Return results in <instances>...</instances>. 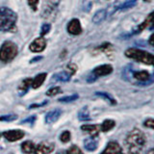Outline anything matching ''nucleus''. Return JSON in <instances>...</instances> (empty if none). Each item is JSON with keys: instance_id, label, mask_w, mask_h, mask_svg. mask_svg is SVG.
<instances>
[{"instance_id": "obj_1", "label": "nucleus", "mask_w": 154, "mask_h": 154, "mask_svg": "<svg viewBox=\"0 0 154 154\" xmlns=\"http://www.w3.org/2000/svg\"><path fill=\"white\" fill-rule=\"evenodd\" d=\"M17 16L7 7L0 8V31H14L17 27Z\"/></svg>"}, {"instance_id": "obj_2", "label": "nucleus", "mask_w": 154, "mask_h": 154, "mask_svg": "<svg viewBox=\"0 0 154 154\" xmlns=\"http://www.w3.org/2000/svg\"><path fill=\"white\" fill-rule=\"evenodd\" d=\"M125 143L127 144L130 152H139L146 144V136L139 129H133L127 135Z\"/></svg>"}, {"instance_id": "obj_3", "label": "nucleus", "mask_w": 154, "mask_h": 154, "mask_svg": "<svg viewBox=\"0 0 154 154\" xmlns=\"http://www.w3.org/2000/svg\"><path fill=\"white\" fill-rule=\"evenodd\" d=\"M125 56L136 60L140 63L154 66V56L146 51L137 49V48H129V49L125 51Z\"/></svg>"}, {"instance_id": "obj_4", "label": "nucleus", "mask_w": 154, "mask_h": 154, "mask_svg": "<svg viewBox=\"0 0 154 154\" xmlns=\"http://www.w3.org/2000/svg\"><path fill=\"white\" fill-rule=\"evenodd\" d=\"M17 46L13 42H5L0 48V61L9 63L17 55Z\"/></svg>"}, {"instance_id": "obj_5", "label": "nucleus", "mask_w": 154, "mask_h": 154, "mask_svg": "<svg viewBox=\"0 0 154 154\" xmlns=\"http://www.w3.org/2000/svg\"><path fill=\"white\" fill-rule=\"evenodd\" d=\"M46 46V41L45 38L40 37V38H35L32 42L29 48L32 52H35V53H38V52H42L45 50V48Z\"/></svg>"}, {"instance_id": "obj_6", "label": "nucleus", "mask_w": 154, "mask_h": 154, "mask_svg": "<svg viewBox=\"0 0 154 154\" xmlns=\"http://www.w3.org/2000/svg\"><path fill=\"white\" fill-rule=\"evenodd\" d=\"M3 136L6 138L9 142H17L24 137V132L22 130H8L3 133Z\"/></svg>"}, {"instance_id": "obj_7", "label": "nucleus", "mask_w": 154, "mask_h": 154, "mask_svg": "<svg viewBox=\"0 0 154 154\" xmlns=\"http://www.w3.org/2000/svg\"><path fill=\"white\" fill-rule=\"evenodd\" d=\"M67 31H69V33L71 34V35H79V34H81L82 27L78 19L77 18L71 19L69 23L67 24Z\"/></svg>"}, {"instance_id": "obj_8", "label": "nucleus", "mask_w": 154, "mask_h": 154, "mask_svg": "<svg viewBox=\"0 0 154 154\" xmlns=\"http://www.w3.org/2000/svg\"><path fill=\"white\" fill-rule=\"evenodd\" d=\"M54 150V144L51 143L42 142L36 146V153L43 154V153H50Z\"/></svg>"}, {"instance_id": "obj_9", "label": "nucleus", "mask_w": 154, "mask_h": 154, "mask_svg": "<svg viewBox=\"0 0 154 154\" xmlns=\"http://www.w3.org/2000/svg\"><path fill=\"white\" fill-rule=\"evenodd\" d=\"M112 71H113V66L111 65H102L95 67L94 69V76H105L112 73Z\"/></svg>"}, {"instance_id": "obj_10", "label": "nucleus", "mask_w": 154, "mask_h": 154, "mask_svg": "<svg viewBox=\"0 0 154 154\" xmlns=\"http://www.w3.org/2000/svg\"><path fill=\"white\" fill-rule=\"evenodd\" d=\"M61 110L59 109H55V110H52L50 112H48L45 116V122L46 123H53L57 122L59 119L60 116H61Z\"/></svg>"}, {"instance_id": "obj_11", "label": "nucleus", "mask_w": 154, "mask_h": 154, "mask_svg": "<svg viewBox=\"0 0 154 154\" xmlns=\"http://www.w3.org/2000/svg\"><path fill=\"white\" fill-rule=\"evenodd\" d=\"M81 129L85 132H88L91 134V136L96 137L99 133V126L97 125H93V124H84L81 126Z\"/></svg>"}, {"instance_id": "obj_12", "label": "nucleus", "mask_w": 154, "mask_h": 154, "mask_svg": "<svg viewBox=\"0 0 154 154\" xmlns=\"http://www.w3.org/2000/svg\"><path fill=\"white\" fill-rule=\"evenodd\" d=\"M146 27H149V28L154 27V12L149 14L146 20H144L141 25L138 27V32H141L143 29L146 28Z\"/></svg>"}, {"instance_id": "obj_13", "label": "nucleus", "mask_w": 154, "mask_h": 154, "mask_svg": "<svg viewBox=\"0 0 154 154\" xmlns=\"http://www.w3.org/2000/svg\"><path fill=\"white\" fill-rule=\"evenodd\" d=\"M122 151V147H120L119 144L116 142H110L107 144V147L103 150L104 153H119Z\"/></svg>"}, {"instance_id": "obj_14", "label": "nucleus", "mask_w": 154, "mask_h": 154, "mask_svg": "<svg viewBox=\"0 0 154 154\" xmlns=\"http://www.w3.org/2000/svg\"><path fill=\"white\" fill-rule=\"evenodd\" d=\"M84 146L88 151H94L97 148V142L94 137L91 136V138L86 139L84 141Z\"/></svg>"}, {"instance_id": "obj_15", "label": "nucleus", "mask_w": 154, "mask_h": 154, "mask_svg": "<svg viewBox=\"0 0 154 154\" xmlns=\"http://www.w3.org/2000/svg\"><path fill=\"white\" fill-rule=\"evenodd\" d=\"M106 17H107V10L101 9L94 14V16L93 17V22L95 24H98L100 22H102Z\"/></svg>"}, {"instance_id": "obj_16", "label": "nucleus", "mask_w": 154, "mask_h": 154, "mask_svg": "<svg viewBox=\"0 0 154 154\" xmlns=\"http://www.w3.org/2000/svg\"><path fill=\"white\" fill-rule=\"evenodd\" d=\"M46 78V73H40L38 74L35 78L32 80V84H31V87L33 89H38L40 88V87L42 85V83L45 82Z\"/></svg>"}, {"instance_id": "obj_17", "label": "nucleus", "mask_w": 154, "mask_h": 154, "mask_svg": "<svg viewBox=\"0 0 154 154\" xmlns=\"http://www.w3.org/2000/svg\"><path fill=\"white\" fill-rule=\"evenodd\" d=\"M32 80L31 78H26V79H24L20 85H19L18 87V91H19V95H23V94H25L27 93V91L28 89L31 87V84H32Z\"/></svg>"}, {"instance_id": "obj_18", "label": "nucleus", "mask_w": 154, "mask_h": 154, "mask_svg": "<svg viewBox=\"0 0 154 154\" xmlns=\"http://www.w3.org/2000/svg\"><path fill=\"white\" fill-rule=\"evenodd\" d=\"M21 150L24 153H33L36 151L35 143L31 141H26L21 144Z\"/></svg>"}, {"instance_id": "obj_19", "label": "nucleus", "mask_w": 154, "mask_h": 154, "mask_svg": "<svg viewBox=\"0 0 154 154\" xmlns=\"http://www.w3.org/2000/svg\"><path fill=\"white\" fill-rule=\"evenodd\" d=\"M70 76H71V74L69 72L62 71V72H59V73L54 75V79L57 81H61V82H66L70 79Z\"/></svg>"}, {"instance_id": "obj_20", "label": "nucleus", "mask_w": 154, "mask_h": 154, "mask_svg": "<svg viewBox=\"0 0 154 154\" xmlns=\"http://www.w3.org/2000/svg\"><path fill=\"white\" fill-rule=\"evenodd\" d=\"M115 126V122L112 119H106L103 122V123L101 124V131H103V132H108L110 131L111 129L114 128Z\"/></svg>"}, {"instance_id": "obj_21", "label": "nucleus", "mask_w": 154, "mask_h": 154, "mask_svg": "<svg viewBox=\"0 0 154 154\" xmlns=\"http://www.w3.org/2000/svg\"><path fill=\"white\" fill-rule=\"evenodd\" d=\"M134 76H135V78H136L137 80H139V81H146V80L149 79V77H150V75H149V73L147 71L135 72Z\"/></svg>"}, {"instance_id": "obj_22", "label": "nucleus", "mask_w": 154, "mask_h": 154, "mask_svg": "<svg viewBox=\"0 0 154 154\" xmlns=\"http://www.w3.org/2000/svg\"><path fill=\"white\" fill-rule=\"evenodd\" d=\"M78 119L80 120H88L90 119V113H89V110L87 107H83L78 113Z\"/></svg>"}, {"instance_id": "obj_23", "label": "nucleus", "mask_w": 154, "mask_h": 154, "mask_svg": "<svg viewBox=\"0 0 154 154\" xmlns=\"http://www.w3.org/2000/svg\"><path fill=\"white\" fill-rule=\"evenodd\" d=\"M95 95L100 96V97H102V98L106 99L110 104H112V105H113V104H114V105L116 104V100H115L110 94H108L107 93H103V91H97V93H95Z\"/></svg>"}, {"instance_id": "obj_24", "label": "nucleus", "mask_w": 154, "mask_h": 154, "mask_svg": "<svg viewBox=\"0 0 154 154\" xmlns=\"http://www.w3.org/2000/svg\"><path fill=\"white\" fill-rule=\"evenodd\" d=\"M78 97H79V95L77 94H71V95H69V96L62 97V98L59 99V101H60V102H71V101L76 100Z\"/></svg>"}, {"instance_id": "obj_25", "label": "nucleus", "mask_w": 154, "mask_h": 154, "mask_svg": "<svg viewBox=\"0 0 154 154\" xmlns=\"http://www.w3.org/2000/svg\"><path fill=\"white\" fill-rule=\"evenodd\" d=\"M17 119V115H5L0 117V120L1 122H13V120H16Z\"/></svg>"}, {"instance_id": "obj_26", "label": "nucleus", "mask_w": 154, "mask_h": 154, "mask_svg": "<svg viewBox=\"0 0 154 154\" xmlns=\"http://www.w3.org/2000/svg\"><path fill=\"white\" fill-rule=\"evenodd\" d=\"M60 140L62 143H67L70 140V133L69 131H64L60 136Z\"/></svg>"}, {"instance_id": "obj_27", "label": "nucleus", "mask_w": 154, "mask_h": 154, "mask_svg": "<svg viewBox=\"0 0 154 154\" xmlns=\"http://www.w3.org/2000/svg\"><path fill=\"white\" fill-rule=\"evenodd\" d=\"M60 93H61L60 87H54V88H51L50 90L47 91L46 95H48V96H54V95L60 94Z\"/></svg>"}, {"instance_id": "obj_28", "label": "nucleus", "mask_w": 154, "mask_h": 154, "mask_svg": "<svg viewBox=\"0 0 154 154\" xmlns=\"http://www.w3.org/2000/svg\"><path fill=\"white\" fill-rule=\"evenodd\" d=\"M137 3V0H128V1L125 2L122 7H119L122 10H125V9H129V8H131L133 7L135 4Z\"/></svg>"}, {"instance_id": "obj_29", "label": "nucleus", "mask_w": 154, "mask_h": 154, "mask_svg": "<svg viewBox=\"0 0 154 154\" xmlns=\"http://www.w3.org/2000/svg\"><path fill=\"white\" fill-rule=\"evenodd\" d=\"M50 29H51V25H50L49 23H45V24H43V25L42 26L41 35H42V36H45V35H46V34L50 31Z\"/></svg>"}, {"instance_id": "obj_30", "label": "nucleus", "mask_w": 154, "mask_h": 154, "mask_svg": "<svg viewBox=\"0 0 154 154\" xmlns=\"http://www.w3.org/2000/svg\"><path fill=\"white\" fill-rule=\"evenodd\" d=\"M67 153H70V154H78V153H82V150L76 146H72L69 150L66 151Z\"/></svg>"}, {"instance_id": "obj_31", "label": "nucleus", "mask_w": 154, "mask_h": 154, "mask_svg": "<svg viewBox=\"0 0 154 154\" xmlns=\"http://www.w3.org/2000/svg\"><path fill=\"white\" fill-rule=\"evenodd\" d=\"M28 4L33 11H37L38 5V0H28Z\"/></svg>"}, {"instance_id": "obj_32", "label": "nucleus", "mask_w": 154, "mask_h": 154, "mask_svg": "<svg viewBox=\"0 0 154 154\" xmlns=\"http://www.w3.org/2000/svg\"><path fill=\"white\" fill-rule=\"evenodd\" d=\"M143 124H144V126H146V127L154 129V119H146V122H144Z\"/></svg>"}, {"instance_id": "obj_33", "label": "nucleus", "mask_w": 154, "mask_h": 154, "mask_svg": "<svg viewBox=\"0 0 154 154\" xmlns=\"http://www.w3.org/2000/svg\"><path fill=\"white\" fill-rule=\"evenodd\" d=\"M67 69L69 70V73L72 75L74 73V72L76 71V69H77V67H76V66L74 65V64H69V66H67Z\"/></svg>"}, {"instance_id": "obj_34", "label": "nucleus", "mask_w": 154, "mask_h": 154, "mask_svg": "<svg viewBox=\"0 0 154 154\" xmlns=\"http://www.w3.org/2000/svg\"><path fill=\"white\" fill-rule=\"evenodd\" d=\"M35 119H36V117H30V118H28L27 119L22 120V123H25V122H31L33 123V122H34Z\"/></svg>"}, {"instance_id": "obj_35", "label": "nucleus", "mask_w": 154, "mask_h": 154, "mask_svg": "<svg viewBox=\"0 0 154 154\" xmlns=\"http://www.w3.org/2000/svg\"><path fill=\"white\" fill-rule=\"evenodd\" d=\"M46 102H43V103H42V104H33V105H31L30 107H29V109H33V108H36V107H41V106H42V105H45Z\"/></svg>"}, {"instance_id": "obj_36", "label": "nucleus", "mask_w": 154, "mask_h": 154, "mask_svg": "<svg viewBox=\"0 0 154 154\" xmlns=\"http://www.w3.org/2000/svg\"><path fill=\"white\" fill-rule=\"evenodd\" d=\"M149 43H150L152 46H154V33L150 36V38H149Z\"/></svg>"}, {"instance_id": "obj_37", "label": "nucleus", "mask_w": 154, "mask_h": 154, "mask_svg": "<svg viewBox=\"0 0 154 154\" xmlns=\"http://www.w3.org/2000/svg\"><path fill=\"white\" fill-rule=\"evenodd\" d=\"M40 60H42V57H36V58H34V59H32L31 60V63H34V62H36V61H40Z\"/></svg>"}, {"instance_id": "obj_38", "label": "nucleus", "mask_w": 154, "mask_h": 154, "mask_svg": "<svg viewBox=\"0 0 154 154\" xmlns=\"http://www.w3.org/2000/svg\"><path fill=\"white\" fill-rule=\"evenodd\" d=\"M147 153H148V154H153V153H154V148L149 149V150L147 151Z\"/></svg>"}, {"instance_id": "obj_39", "label": "nucleus", "mask_w": 154, "mask_h": 154, "mask_svg": "<svg viewBox=\"0 0 154 154\" xmlns=\"http://www.w3.org/2000/svg\"><path fill=\"white\" fill-rule=\"evenodd\" d=\"M144 1H148V0H144Z\"/></svg>"}]
</instances>
